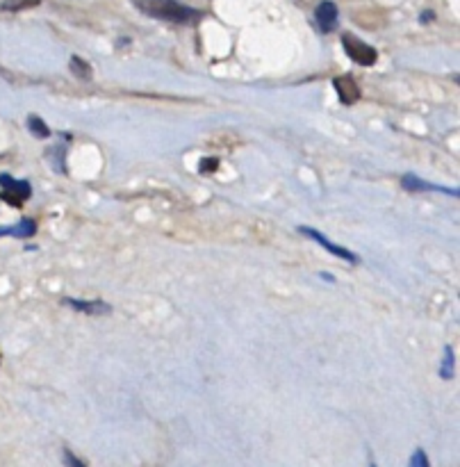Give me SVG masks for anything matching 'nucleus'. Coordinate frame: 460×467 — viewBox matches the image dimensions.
Returning a JSON list of instances; mask_svg holds the SVG:
<instances>
[{
	"instance_id": "nucleus-1",
	"label": "nucleus",
	"mask_w": 460,
	"mask_h": 467,
	"mask_svg": "<svg viewBox=\"0 0 460 467\" xmlns=\"http://www.w3.org/2000/svg\"><path fill=\"white\" fill-rule=\"evenodd\" d=\"M137 7L146 14L171 23H196L201 18V12L178 3V0H137Z\"/></svg>"
},
{
	"instance_id": "nucleus-2",
	"label": "nucleus",
	"mask_w": 460,
	"mask_h": 467,
	"mask_svg": "<svg viewBox=\"0 0 460 467\" xmlns=\"http://www.w3.org/2000/svg\"><path fill=\"white\" fill-rule=\"evenodd\" d=\"M342 46H344V53L349 55V60L360 64V67H372L379 58L376 48L369 44H364L355 34H342Z\"/></svg>"
},
{
	"instance_id": "nucleus-3",
	"label": "nucleus",
	"mask_w": 460,
	"mask_h": 467,
	"mask_svg": "<svg viewBox=\"0 0 460 467\" xmlns=\"http://www.w3.org/2000/svg\"><path fill=\"white\" fill-rule=\"evenodd\" d=\"M0 187H3V192H0V199H3L5 203H9V205H14V208L23 205L32 196V187L30 185H27L25 180H16V178H12V176H7V173L0 176Z\"/></svg>"
},
{
	"instance_id": "nucleus-4",
	"label": "nucleus",
	"mask_w": 460,
	"mask_h": 467,
	"mask_svg": "<svg viewBox=\"0 0 460 467\" xmlns=\"http://www.w3.org/2000/svg\"><path fill=\"white\" fill-rule=\"evenodd\" d=\"M298 232H303L305 237H310V239H315V242H319L324 249H328L331 251L333 256H337V258H342V260H346V263H358V258H355L349 249H344V246H337V244H333L331 239H326L322 232L319 230H315V228H310V226H301L298 228Z\"/></svg>"
},
{
	"instance_id": "nucleus-5",
	"label": "nucleus",
	"mask_w": 460,
	"mask_h": 467,
	"mask_svg": "<svg viewBox=\"0 0 460 467\" xmlns=\"http://www.w3.org/2000/svg\"><path fill=\"white\" fill-rule=\"evenodd\" d=\"M337 18H340V14H337V5L331 3V0H324V3L317 5L315 21L322 32H333L337 27Z\"/></svg>"
},
{
	"instance_id": "nucleus-6",
	"label": "nucleus",
	"mask_w": 460,
	"mask_h": 467,
	"mask_svg": "<svg viewBox=\"0 0 460 467\" xmlns=\"http://www.w3.org/2000/svg\"><path fill=\"white\" fill-rule=\"evenodd\" d=\"M333 85H335V91H337V96H340L342 105H353V103H358L360 87L355 85V80L351 76H337L333 80Z\"/></svg>"
},
{
	"instance_id": "nucleus-7",
	"label": "nucleus",
	"mask_w": 460,
	"mask_h": 467,
	"mask_svg": "<svg viewBox=\"0 0 460 467\" xmlns=\"http://www.w3.org/2000/svg\"><path fill=\"white\" fill-rule=\"evenodd\" d=\"M401 185H403V190H408V192H445V194H449V196H458V190H454V187L431 185V183H424L421 178H415L412 173L403 176Z\"/></svg>"
},
{
	"instance_id": "nucleus-8",
	"label": "nucleus",
	"mask_w": 460,
	"mask_h": 467,
	"mask_svg": "<svg viewBox=\"0 0 460 467\" xmlns=\"http://www.w3.org/2000/svg\"><path fill=\"white\" fill-rule=\"evenodd\" d=\"M64 305L73 308V310L87 313V315H110L112 305L105 301H82V298H64Z\"/></svg>"
},
{
	"instance_id": "nucleus-9",
	"label": "nucleus",
	"mask_w": 460,
	"mask_h": 467,
	"mask_svg": "<svg viewBox=\"0 0 460 467\" xmlns=\"http://www.w3.org/2000/svg\"><path fill=\"white\" fill-rule=\"evenodd\" d=\"M37 232V223L32 219H23L18 221L16 226H5L0 228V237L3 235H14V237H32Z\"/></svg>"
},
{
	"instance_id": "nucleus-10",
	"label": "nucleus",
	"mask_w": 460,
	"mask_h": 467,
	"mask_svg": "<svg viewBox=\"0 0 460 467\" xmlns=\"http://www.w3.org/2000/svg\"><path fill=\"white\" fill-rule=\"evenodd\" d=\"M456 374V353L452 347H445V358L440 362V379L452 381Z\"/></svg>"
},
{
	"instance_id": "nucleus-11",
	"label": "nucleus",
	"mask_w": 460,
	"mask_h": 467,
	"mask_svg": "<svg viewBox=\"0 0 460 467\" xmlns=\"http://www.w3.org/2000/svg\"><path fill=\"white\" fill-rule=\"evenodd\" d=\"M27 128H30V133H32L34 137H41V139H48V137H51V128L46 126L44 119L37 117V114L27 117Z\"/></svg>"
},
{
	"instance_id": "nucleus-12",
	"label": "nucleus",
	"mask_w": 460,
	"mask_h": 467,
	"mask_svg": "<svg viewBox=\"0 0 460 467\" xmlns=\"http://www.w3.org/2000/svg\"><path fill=\"white\" fill-rule=\"evenodd\" d=\"M71 71L76 73V76H80L82 80L91 78V67L84 60H80V58H71Z\"/></svg>"
},
{
	"instance_id": "nucleus-13",
	"label": "nucleus",
	"mask_w": 460,
	"mask_h": 467,
	"mask_svg": "<svg viewBox=\"0 0 460 467\" xmlns=\"http://www.w3.org/2000/svg\"><path fill=\"white\" fill-rule=\"evenodd\" d=\"M41 0H5L3 9H9V12H18V9H27V7H37Z\"/></svg>"
},
{
	"instance_id": "nucleus-14",
	"label": "nucleus",
	"mask_w": 460,
	"mask_h": 467,
	"mask_svg": "<svg viewBox=\"0 0 460 467\" xmlns=\"http://www.w3.org/2000/svg\"><path fill=\"white\" fill-rule=\"evenodd\" d=\"M408 467H431L426 452H424V449H415V454H412V459H410V465H408Z\"/></svg>"
},
{
	"instance_id": "nucleus-15",
	"label": "nucleus",
	"mask_w": 460,
	"mask_h": 467,
	"mask_svg": "<svg viewBox=\"0 0 460 467\" xmlns=\"http://www.w3.org/2000/svg\"><path fill=\"white\" fill-rule=\"evenodd\" d=\"M219 169V160L217 157H205V160H201V164H199V171L201 173H212V171H217Z\"/></svg>"
},
{
	"instance_id": "nucleus-16",
	"label": "nucleus",
	"mask_w": 460,
	"mask_h": 467,
	"mask_svg": "<svg viewBox=\"0 0 460 467\" xmlns=\"http://www.w3.org/2000/svg\"><path fill=\"white\" fill-rule=\"evenodd\" d=\"M64 463H67V467H87L82 459H78V456L69 449H64Z\"/></svg>"
},
{
	"instance_id": "nucleus-17",
	"label": "nucleus",
	"mask_w": 460,
	"mask_h": 467,
	"mask_svg": "<svg viewBox=\"0 0 460 467\" xmlns=\"http://www.w3.org/2000/svg\"><path fill=\"white\" fill-rule=\"evenodd\" d=\"M369 467H376V463H369Z\"/></svg>"
}]
</instances>
